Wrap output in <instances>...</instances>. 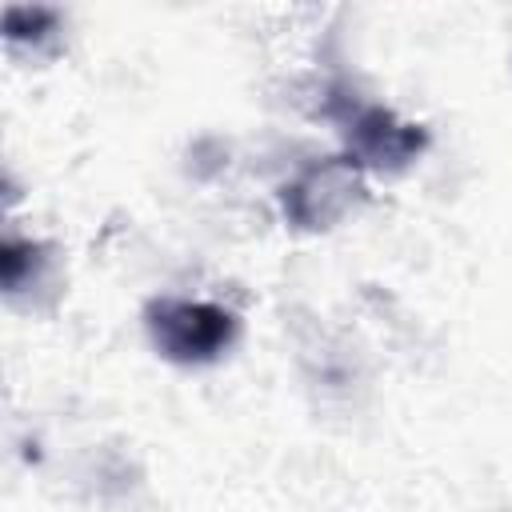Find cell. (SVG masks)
Here are the masks:
<instances>
[{"label": "cell", "mask_w": 512, "mask_h": 512, "mask_svg": "<svg viewBox=\"0 0 512 512\" xmlns=\"http://www.w3.org/2000/svg\"><path fill=\"white\" fill-rule=\"evenodd\" d=\"M236 324L216 304H188V300H164L152 308V336L172 360H208L220 348H228Z\"/></svg>", "instance_id": "1"}]
</instances>
